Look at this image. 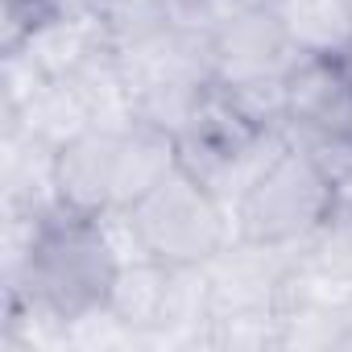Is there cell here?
Here are the masks:
<instances>
[{"instance_id":"5","label":"cell","mask_w":352,"mask_h":352,"mask_svg":"<svg viewBox=\"0 0 352 352\" xmlns=\"http://www.w3.org/2000/svg\"><path fill=\"white\" fill-rule=\"evenodd\" d=\"M286 124L352 133V67L331 54H298L286 71Z\"/></svg>"},{"instance_id":"9","label":"cell","mask_w":352,"mask_h":352,"mask_svg":"<svg viewBox=\"0 0 352 352\" xmlns=\"http://www.w3.org/2000/svg\"><path fill=\"white\" fill-rule=\"evenodd\" d=\"M274 13L298 54L348 58L352 50V0H274Z\"/></svg>"},{"instance_id":"6","label":"cell","mask_w":352,"mask_h":352,"mask_svg":"<svg viewBox=\"0 0 352 352\" xmlns=\"http://www.w3.org/2000/svg\"><path fill=\"white\" fill-rule=\"evenodd\" d=\"M116 141H120V129L91 124L75 141L54 149V191L67 212H79V216L112 212Z\"/></svg>"},{"instance_id":"4","label":"cell","mask_w":352,"mask_h":352,"mask_svg":"<svg viewBox=\"0 0 352 352\" xmlns=\"http://www.w3.org/2000/svg\"><path fill=\"white\" fill-rule=\"evenodd\" d=\"M294 58H298V50L286 38L274 5L257 9V13H241L212 30V83H220V87L290 71Z\"/></svg>"},{"instance_id":"2","label":"cell","mask_w":352,"mask_h":352,"mask_svg":"<svg viewBox=\"0 0 352 352\" xmlns=\"http://www.w3.org/2000/svg\"><path fill=\"white\" fill-rule=\"evenodd\" d=\"M124 224L137 253L162 265H212L236 232L232 208L183 166H174L149 195L124 208Z\"/></svg>"},{"instance_id":"11","label":"cell","mask_w":352,"mask_h":352,"mask_svg":"<svg viewBox=\"0 0 352 352\" xmlns=\"http://www.w3.org/2000/svg\"><path fill=\"white\" fill-rule=\"evenodd\" d=\"M348 67H352V50H348Z\"/></svg>"},{"instance_id":"10","label":"cell","mask_w":352,"mask_h":352,"mask_svg":"<svg viewBox=\"0 0 352 352\" xmlns=\"http://www.w3.org/2000/svg\"><path fill=\"white\" fill-rule=\"evenodd\" d=\"M270 5H274V0H204V9H208L212 25H220V21H232V17H241V13L270 9Z\"/></svg>"},{"instance_id":"1","label":"cell","mask_w":352,"mask_h":352,"mask_svg":"<svg viewBox=\"0 0 352 352\" xmlns=\"http://www.w3.org/2000/svg\"><path fill=\"white\" fill-rule=\"evenodd\" d=\"M124 257L104 224V216L50 212L25 241V257L13 265L34 311L46 319L79 323L108 307Z\"/></svg>"},{"instance_id":"7","label":"cell","mask_w":352,"mask_h":352,"mask_svg":"<svg viewBox=\"0 0 352 352\" xmlns=\"http://www.w3.org/2000/svg\"><path fill=\"white\" fill-rule=\"evenodd\" d=\"M179 166V137L157 129V124H145V120H133L120 129V141H116V179H112V212H124L133 208L141 195H149L166 174Z\"/></svg>"},{"instance_id":"8","label":"cell","mask_w":352,"mask_h":352,"mask_svg":"<svg viewBox=\"0 0 352 352\" xmlns=\"http://www.w3.org/2000/svg\"><path fill=\"white\" fill-rule=\"evenodd\" d=\"M170 302H174V265H162L153 257H133L120 265L116 286L108 294V311L137 336L166 331L170 327Z\"/></svg>"},{"instance_id":"3","label":"cell","mask_w":352,"mask_h":352,"mask_svg":"<svg viewBox=\"0 0 352 352\" xmlns=\"http://www.w3.org/2000/svg\"><path fill=\"white\" fill-rule=\"evenodd\" d=\"M336 183L298 149V145H282L261 174L245 187V195L232 208V224H236V241H253V245H302L336 208Z\"/></svg>"}]
</instances>
